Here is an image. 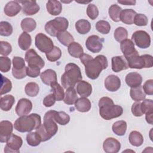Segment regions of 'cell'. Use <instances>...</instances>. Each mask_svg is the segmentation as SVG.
<instances>
[{
    "mask_svg": "<svg viewBox=\"0 0 153 153\" xmlns=\"http://www.w3.org/2000/svg\"><path fill=\"white\" fill-rule=\"evenodd\" d=\"M41 124V118L39 115L33 113L29 115L20 116L14 122V128L21 133L30 132L37 129Z\"/></svg>",
    "mask_w": 153,
    "mask_h": 153,
    "instance_id": "3957f363",
    "label": "cell"
},
{
    "mask_svg": "<svg viewBox=\"0 0 153 153\" xmlns=\"http://www.w3.org/2000/svg\"><path fill=\"white\" fill-rule=\"evenodd\" d=\"M143 90L146 94L152 95L153 94V80L152 79H148L143 84L142 86Z\"/></svg>",
    "mask_w": 153,
    "mask_h": 153,
    "instance_id": "9f6ffc18",
    "label": "cell"
},
{
    "mask_svg": "<svg viewBox=\"0 0 153 153\" xmlns=\"http://www.w3.org/2000/svg\"><path fill=\"white\" fill-rule=\"evenodd\" d=\"M141 110L143 114H146V112L153 111V101L151 99H144L143 102L140 103Z\"/></svg>",
    "mask_w": 153,
    "mask_h": 153,
    "instance_id": "f5cc1de1",
    "label": "cell"
},
{
    "mask_svg": "<svg viewBox=\"0 0 153 153\" xmlns=\"http://www.w3.org/2000/svg\"><path fill=\"white\" fill-rule=\"evenodd\" d=\"M15 103V99L13 95L8 94L2 97L0 99V108L4 111H8Z\"/></svg>",
    "mask_w": 153,
    "mask_h": 153,
    "instance_id": "83f0119b",
    "label": "cell"
},
{
    "mask_svg": "<svg viewBox=\"0 0 153 153\" xmlns=\"http://www.w3.org/2000/svg\"><path fill=\"white\" fill-rule=\"evenodd\" d=\"M35 44L40 51L45 54L51 51L54 47L51 39L42 33H39L35 36Z\"/></svg>",
    "mask_w": 153,
    "mask_h": 153,
    "instance_id": "52a82bcc",
    "label": "cell"
},
{
    "mask_svg": "<svg viewBox=\"0 0 153 153\" xmlns=\"http://www.w3.org/2000/svg\"><path fill=\"white\" fill-rule=\"evenodd\" d=\"M82 80V75L79 67L69 63L65 66V72L61 76V83L64 88L74 87L76 83Z\"/></svg>",
    "mask_w": 153,
    "mask_h": 153,
    "instance_id": "277c9868",
    "label": "cell"
},
{
    "mask_svg": "<svg viewBox=\"0 0 153 153\" xmlns=\"http://www.w3.org/2000/svg\"><path fill=\"white\" fill-rule=\"evenodd\" d=\"M69 54L73 57L79 58L80 56L84 53L82 47L78 42H73L68 47Z\"/></svg>",
    "mask_w": 153,
    "mask_h": 153,
    "instance_id": "d6a6232c",
    "label": "cell"
},
{
    "mask_svg": "<svg viewBox=\"0 0 153 153\" xmlns=\"http://www.w3.org/2000/svg\"><path fill=\"white\" fill-rule=\"evenodd\" d=\"M87 14L91 20H95L99 16V10L97 6L93 4L88 5L87 8Z\"/></svg>",
    "mask_w": 153,
    "mask_h": 153,
    "instance_id": "681fc988",
    "label": "cell"
},
{
    "mask_svg": "<svg viewBox=\"0 0 153 153\" xmlns=\"http://www.w3.org/2000/svg\"><path fill=\"white\" fill-rule=\"evenodd\" d=\"M47 59L50 62H56L60 59L62 56L61 50L56 46H54L51 51L45 54Z\"/></svg>",
    "mask_w": 153,
    "mask_h": 153,
    "instance_id": "7bdbcfd3",
    "label": "cell"
},
{
    "mask_svg": "<svg viewBox=\"0 0 153 153\" xmlns=\"http://www.w3.org/2000/svg\"><path fill=\"white\" fill-rule=\"evenodd\" d=\"M13 33V26L8 22H0V35L3 36H9Z\"/></svg>",
    "mask_w": 153,
    "mask_h": 153,
    "instance_id": "ee69618b",
    "label": "cell"
},
{
    "mask_svg": "<svg viewBox=\"0 0 153 153\" xmlns=\"http://www.w3.org/2000/svg\"><path fill=\"white\" fill-rule=\"evenodd\" d=\"M78 99L76 91L74 87H69L66 89L63 100L65 104L71 105L75 104Z\"/></svg>",
    "mask_w": 153,
    "mask_h": 153,
    "instance_id": "f546056e",
    "label": "cell"
},
{
    "mask_svg": "<svg viewBox=\"0 0 153 153\" xmlns=\"http://www.w3.org/2000/svg\"><path fill=\"white\" fill-rule=\"evenodd\" d=\"M130 95L131 98L136 102L143 100L146 97V94L144 93L141 85L136 87L131 88L130 90Z\"/></svg>",
    "mask_w": 153,
    "mask_h": 153,
    "instance_id": "4dcf8cb0",
    "label": "cell"
},
{
    "mask_svg": "<svg viewBox=\"0 0 153 153\" xmlns=\"http://www.w3.org/2000/svg\"><path fill=\"white\" fill-rule=\"evenodd\" d=\"M104 85L106 89L109 91H116L121 86V80L118 76L115 75H109L106 78Z\"/></svg>",
    "mask_w": 153,
    "mask_h": 153,
    "instance_id": "ffe728a7",
    "label": "cell"
},
{
    "mask_svg": "<svg viewBox=\"0 0 153 153\" xmlns=\"http://www.w3.org/2000/svg\"><path fill=\"white\" fill-rule=\"evenodd\" d=\"M122 8L117 4H113L110 6L108 10V13L110 18L115 22L120 21V14Z\"/></svg>",
    "mask_w": 153,
    "mask_h": 153,
    "instance_id": "74e56055",
    "label": "cell"
},
{
    "mask_svg": "<svg viewBox=\"0 0 153 153\" xmlns=\"http://www.w3.org/2000/svg\"><path fill=\"white\" fill-rule=\"evenodd\" d=\"M41 69L35 66H28L26 67L27 75L31 78H36L40 75Z\"/></svg>",
    "mask_w": 153,
    "mask_h": 153,
    "instance_id": "db71d44e",
    "label": "cell"
},
{
    "mask_svg": "<svg viewBox=\"0 0 153 153\" xmlns=\"http://www.w3.org/2000/svg\"><path fill=\"white\" fill-rule=\"evenodd\" d=\"M113 132L120 136H124L127 130V123L124 120H120L115 122L112 127Z\"/></svg>",
    "mask_w": 153,
    "mask_h": 153,
    "instance_id": "d590c367",
    "label": "cell"
},
{
    "mask_svg": "<svg viewBox=\"0 0 153 153\" xmlns=\"http://www.w3.org/2000/svg\"><path fill=\"white\" fill-rule=\"evenodd\" d=\"M79 59L85 66V72L87 76L91 79H97L101 72L108 66L107 58L103 55H98L95 58L91 56L82 53Z\"/></svg>",
    "mask_w": 153,
    "mask_h": 153,
    "instance_id": "6da1fadb",
    "label": "cell"
},
{
    "mask_svg": "<svg viewBox=\"0 0 153 153\" xmlns=\"http://www.w3.org/2000/svg\"><path fill=\"white\" fill-rule=\"evenodd\" d=\"M56 111L50 110L47 111L44 116L43 125L50 136H54L58 131V126L54 120V115Z\"/></svg>",
    "mask_w": 153,
    "mask_h": 153,
    "instance_id": "ba28073f",
    "label": "cell"
},
{
    "mask_svg": "<svg viewBox=\"0 0 153 153\" xmlns=\"http://www.w3.org/2000/svg\"><path fill=\"white\" fill-rule=\"evenodd\" d=\"M1 95L6 94L11 91L12 88V83L7 78L1 75Z\"/></svg>",
    "mask_w": 153,
    "mask_h": 153,
    "instance_id": "7dc6e473",
    "label": "cell"
},
{
    "mask_svg": "<svg viewBox=\"0 0 153 153\" xmlns=\"http://www.w3.org/2000/svg\"><path fill=\"white\" fill-rule=\"evenodd\" d=\"M50 87L51 91H53V93L56 97V101H61L63 100L65 93L62 87L57 82L52 84Z\"/></svg>",
    "mask_w": 153,
    "mask_h": 153,
    "instance_id": "ab89813d",
    "label": "cell"
},
{
    "mask_svg": "<svg viewBox=\"0 0 153 153\" xmlns=\"http://www.w3.org/2000/svg\"><path fill=\"white\" fill-rule=\"evenodd\" d=\"M120 48L126 59L133 55L139 54L137 51L135 49L134 43L129 39H126L121 42Z\"/></svg>",
    "mask_w": 153,
    "mask_h": 153,
    "instance_id": "e0dca14e",
    "label": "cell"
},
{
    "mask_svg": "<svg viewBox=\"0 0 153 153\" xmlns=\"http://www.w3.org/2000/svg\"><path fill=\"white\" fill-rule=\"evenodd\" d=\"M136 12L132 9L122 10L120 14V20L124 24L132 25Z\"/></svg>",
    "mask_w": 153,
    "mask_h": 153,
    "instance_id": "484cf974",
    "label": "cell"
},
{
    "mask_svg": "<svg viewBox=\"0 0 153 153\" xmlns=\"http://www.w3.org/2000/svg\"><path fill=\"white\" fill-rule=\"evenodd\" d=\"M128 68L131 69H141L142 68H149L153 66L152 56L150 54L139 56V54L133 55L126 59Z\"/></svg>",
    "mask_w": 153,
    "mask_h": 153,
    "instance_id": "8992f818",
    "label": "cell"
},
{
    "mask_svg": "<svg viewBox=\"0 0 153 153\" xmlns=\"http://www.w3.org/2000/svg\"><path fill=\"white\" fill-rule=\"evenodd\" d=\"M56 97L53 93L49 94L47 96H45L43 99V105L45 107H51L54 105L56 102Z\"/></svg>",
    "mask_w": 153,
    "mask_h": 153,
    "instance_id": "6f0895ef",
    "label": "cell"
},
{
    "mask_svg": "<svg viewBox=\"0 0 153 153\" xmlns=\"http://www.w3.org/2000/svg\"><path fill=\"white\" fill-rule=\"evenodd\" d=\"M36 131L40 135L42 139V142L47 141L52 137L46 131L43 124H41V126L37 129H36Z\"/></svg>",
    "mask_w": 153,
    "mask_h": 153,
    "instance_id": "11a10c76",
    "label": "cell"
},
{
    "mask_svg": "<svg viewBox=\"0 0 153 153\" xmlns=\"http://www.w3.org/2000/svg\"><path fill=\"white\" fill-rule=\"evenodd\" d=\"M26 94L30 97H35L37 96L39 91V85L35 82H28L25 87Z\"/></svg>",
    "mask_w": 153,
    "mask_h": 153,
    "instance_id": "60d3db41",
    "label": "cell"
},
{
    "mask_svg": "<svg viewBox=\"0 0 153 153\" xmlns=\"http://www.w3.org/2000/svg\"><path fill=\"white\" fill-rule=\"evenodd\" d=\"M125 81L128 86L131 88H133L141 85L142 77L141 75L137 72H130L126 76Z\"/></svg>",
    "mask_w": 153,
    "mask_h": 153,
    "instance_id": "44dd1931",
    "label": "cell"
},
{
    "mask_svg": "<svg viewBox=\"0 0 153 153\" xmlns=\"http://www.w3.org/2000/svg\"><path fill=\"white\" fill-rule=\"evenodd\" d=\"M103 149L106 153H117L121 149V143L114 137H108L103 142Z\"/></svg>",
    "mask_w": 153,
    "mask_h": 153,
    "instance_id": "2e32d148",
    "label": "cell"
},
{
    "mask_svg": "<svg viewBox=\"0 0 153 153\" xmlns=\"http://www.w3.org/2000/svg\"><path fill=\"white\" fill-rule=\"evenodd\" d=\"M112 70L115 72H119L128 68V65L126 59L124 56H114L111 59Z\"/></svg>",
    "mask_w": 153,
    "mask_h": 153,
    "instance_id": "ac0fdd59",
    "label": "cell"
},
{
    "mask_svg": "<svg viewBox=\"0 0 153 153\" xmlns=\"http://www.w3.org/2000/svg\"><path fill=\"white\" fill-rule=\"evenodd\" d=\"M96 30L102 34H108L111 30V25L107 21L99 20L96 23Z\"/></svg>",
    "mask_w": 153,
    "mask_h": 153,
    "instance_id": "bcb514c9",
    "label": "cell"
},
{
    "mask_svg": "<svg viewBox=\"0 0 153 153\" xmlns=\"http://www.w3.org/2000/svg\"><path fill=\"white\" fill-rule=\"evenodd\" d=\"M76 92L81 97H87L92 93V86L88 82L81 80L77 84Z\"/></svg>",
    "mask_w": 153,
    "mask_h": 153,
    "instance_id": "603a6c76",
    "label": "cell"
},
{
    "mask_svg": "<svg viewBox=\"0 0 153 153\" xmlns=\"http://www.w3.org/2000/svg\"><path fill=\"white\" fill-rule=\"evenodd\" d=\"M47 12L52 16H57L60 14L62 10V5L59 1L50 0L46 4Z\"/></svg>",
    "mask_w": 153,
    "mask_h": 153,
    "instance_id": "d4e9b609",
    "label": "cell"
},
{
    "mask_svg": "<svg viewBox=\"0 0 153 153\" xmlns=\"http://www.w3.org/2000/svg\"><path fill=\"white\" fill-rule=\"evenodd\" d=\"M131 40L140 48H147L151 45L150 35L145 30H139L134 32Z\"/></svg>",
    "mask_w": 153,
    "mask_h": 153,
    "instance_id": "30bf717a",
    "label": "cell"
},
{
    "mask_svg": "<svg viewBox=\"0 0 153 153\" xmlns=\"http://www.w3.org/2000/svg\"><path fill=\"white\" fill-rule=\"evenodd\" d=\"M22 9L20 3L17 1H11L8 2L4 7V13L8 17H14L16 16Z\"/></svg>",
    "mask_w": 153,
    "mask_h": 153,
    "instance_id": "7402d4cb",
    "label": "cell"
},
{
    "mask_svg": "<svg viewBox=\"0 0 153 153\" xmlns=\"http://www.w3.org/2000/svg\"><path fill=\"white\" fill-rule=\"evenodd\" d=\"M68 26L69 22L66 18L57 17L46 23L45 30L50 36L56 37L59 32L66 31Z\"/></svg>",
    "mask_w": 153,
    "mask_h": 153,
    "instance_id": "5b68a950",
    "label": "cell"
},
{
    "mask_svg": "<svg viewBox=\"0 0 153 153\" xmlns=\"http://www.w3.org/2000/svg\"><path fill=\"white\" fill-rule=\"evenodd\" d=\"M23 140L21 137L11 134L6 142L4 148L5 152H20V148L22 146Z\"/></svg>",
    "mask_w": 153,
    "mask_h": 153,
    "instance_id": "8fae6325",
    "label": "cell"
},
{
    "mask_svg": "<svg viewBox=\"0 0 153 153\" xmlns=\"http://www.w3.org/2000/svg\"><path fill=\"white\" fill-rule=\"evenodd\" d=\"M148 22L147 17L143 14H136L134 17L133 23L138 26H146Z\"/></svg>",
    "mask_w": 153,
    "mask_h": 153,
    "instance_id": "f907efd6",
    "label": "cell"
},
{
    "mask_svg": "<svg viewBox=\"0 0 153 153\" xmlns=\"http://www.w3.org/2000/svg\"><path fill=\"white\" fill-rule=\"evenodd\" d=\"M12 74L13 76L18 79H23L27 75L26 66L25 60L19 56H15L13 59Z\"/></svg>",
    "mask_w": 153,
    "mask_h": 153,
    "instance_id": "9c48e42d",
    "label": "cell"
},
{
    "mask_svg": "<svg viewBox=\"0 0 153 153\" xmlns=\"http://www.w3.org/2000/svg\"><path fill=\"white\" fill-rule=\"evenodd\" d=\"M118 3L125 5H134L136 1H118Z\"/></svg>",
    "mask_w": 153,
    "mask_h": 153,
    "instance_id": "94428289",
    "label": "cell"
},
{
    "mask_svg": "<svg viewBox=\"0 0 153 153\" xmlns=\"http://www.w3.org/2000/svg\"><path fill=\"white\" fill-rule=\"evenodd\" d=\"M75 107L79 112H87L90 110L91 104L90 100L87 97H81V98L78 99L75 102Z\"/></svg>",
    "mask_w": 153,
    "mask_h": 153,
    "instance_id": "4316f807",
    "label": "cell"
},
{
    "mask_svg": "<svg viewBox=\"0 0 153 153\" xmlns=\"http://www.w3.org/2000/svg\"><path fill=\"white\" fill-rule=\"evenodd\" d=\"M21 27L23 32H30L35 30L36 27V21L32 18H25L23 19L20 23Z\"/></svg>",
    "mask_w": 153,
    "mask_h": 153,
    "instance_id": "8d00e7d4",
    "label": "cell"
},
{
    "mask_svg": "<svg viewBox=\"0 0 153 153\" xmlns=\"http://www.w3.org/2000/svg\"><path fill=\"white\" fill-rule=\"evenodd\" d=\"M11 51L12 47L9 42L4 41H0V54L1 55L7 56L9 55Z\"/></svg>",
    "mask_w": 153,
    "mask_h": 153,
    "instance_id": "816d5d0a",
    "label": "cell"
},
{
    "mask_svg": "<svg viewBox=\"0 0 153 153\" xmlns=\"http://www.w3.org/2000/svg\"><path fill=\"white\" fill-rule=\"evenodd\" d=\"M13 125L8 120H3L0 122V142H6L8 138L12 134Z\"/></svg>",
    "mask_w": 153,
    "mask_h": 153,
    "instance_id": "9a60e30c",
    "label": "cell"
},
{
    "mask_svg": "<svg viewBox=\"0 0 153 153\" xmlns=\"http://www.w3.org/2000/svg\"><path fill=\"white\" fill-rule=\"evenodd\" d=\"M26 141L29 145L31 146H38L42 142L40 135L36 132H29L26 135Z\"/></svg>",
    "mask_w": 153,
    "mask_h": 153,
    "instance_id": "f35d334b",
    "label": "cell"
},
{
    "mask_svg": "<svg viewBox=\"0 0 153 153\" xmlns=\"http://www.w3.org/2000/svg\"><path fill=\"white\" fill-rule=\"evenodd\" d=\"M58 41L64 46H69L72 42H74L73 36L68 31L59 32L56 36Z\"/></svg>",
    "mask_w": 153,
    "mask_h": 153,
    "instance_id": "e575fe53",
    "label": "cell"
},
{
    "mask_svg": "<svg viewBox=\"0 0 153 153\" xmlns=\"http://www.w3.org/2000/svg\"><path fill=\"white\" fill-rule=\"evenodd\" d=\"M25 61L27 62L28 66H35L41 69L45 65V62L42 57L39 56L33 49H29L25 54Z\"/></svg>",
    "mask_w": 153,
    "mask_h": 153,
    "instance_id": "4fadbf2b",
    "label": "cell"
},
{
    "mask_svg": "<svg viewBox=\"0 0 153 153\" xmlns=\"http://www.w3.org/2000/svg\"><path fill=\"white\" fill-rule=\"evenodd\" d=\"M131 112L135 117H141L143 115L140 107V103L139 102H134L131 106Z\"/></svg>",
    "mask_w": 153,
    "mask_h": 153,
    "instance_id": "680465c9",
    "label": "cell"
},
{
    "mask_svg": "<svg viewBox=\"0 0 153 153\" xmlns=\"http://www.w3.org/2000/svg\"><path fill=\"white\" fill-rule=\"evenodd\" d=\"M54 120L59 124L65 126L69 122L70 117L64 111H56L54 115Z\"/></svg>",
    "mask_w": 153,
    "mask_h": 153,
    "instance_id": "b9f144b4",
    "label": "cell"
},
{
    "mask_svg": "<svg viewBox=\"0 0 153 153\" xmlns=\"http://www.w3.org/2000/svg\"><path fill=\"white\" fill-rule=\"evenodd\" d=\"M32 39L30 35L27 32H22L18 39V44L19 47L23 50H27L30 47Z\"/></svg>",
    "mask_w": 153,
    "mask_h": 153,
    "instance_id": "f1b7e54d",
    "label": "cell"
},
{
    "mask_svg": "<svg viewBox=\"0 0 153 153\" xmlns=\"http://www.w3.org/2000/svg\"><path fill=\"white\" fill-rule=\"evenodd\" d=\"M19 3L22 4V11L25 15L32 16L39 11V6L36 1H24Z\"/></svg>",
    "mask_w": 153,
    "mask_h": 153,
    "instance_id": "d6986e66",
    "label": "cell"
},
{
    "mask_svg": "<svg viewBox=\"0 0 153 153\" xmlns=\"http://www.w3.org/2000/svg\"><path fill=\"white\" fill-rule=\"evenodd\" d=\"M75 28L79 34L85 35L90 32L91 24L87 20L81 19L75 23Z\"/></svg>",
    "mask_w": 153,
    "mask_h": 153,
    "instance_id": "1f68e13d",
    "label": "cell"
},
{
    "mask_svg": "<svg viewBox=\"0 0 153 153\" xmlns=\"http://www.w3.org/2000/svg\"><path fill=\"white\" fill-rule=\"evenodd\" d=\"M32 109V103L31 101L26 98H22L18 101L15 111L17 115L20 117L29 114Z\"/></svg>",
    "mask_w": 153,
    "mask_h": 153,
    "instance_id": "5bb4252c",
    "label": "cell"
},
{
    "mask_svg": "<svg viewBox=\"0 0 153 153\" xmlns=\"http://www.w3.org/2000/svg\"><path fill=\"white\" fill-rule=\"evenodd\" d=\"M114 36L117 41L121 42L123 40L127 39L128 32L123 27H118L114 31Z\"/></svg>",
    "mask_w": 153,
    "mask_h": 153,
    "instance_id": "f6af8a7d",
    "label": "cell"
},
{
    "mask_svg": "<svg viewBox=\"0 0 153 153\" xmlns=\"http://www.w3.org/2000/svg\"><path fill=\"white\" fill-rule=\"evenodd\" d=\"M103 42V38H100L97 35H93L87 38L85 41V47L90 51L97 53L102 50Z\"/></svg>",
    "mask_w": 153,
    "mask_h": 153,
    "instance_id": "7c38bea8",
    "label": "cell"
},
{
    "mask_svg": "<svg viewBox=\"0 0 153 153\" xmlns=\"http://www.w3.org/2000/svg\"><path fill=\"white\" fill-rule=\"evenodd\" d=\"M128 140L131 145L138 147L143 143V137L140 132L132 131L128 136Z\"/></svg>",
    "mask_w": 153,
    "mask_h": 153,
    "instance_id": "836d02e7",
    "label": "cell"
},
{
    "mask_svg": "<svg viewBox=\"0 0 153 153\" xmlns=\"http://www.w3.org/2000/svg\"><path fill=\"white\" fill-rule=\"evenodd\" d=\"M145 119H146V122L151 124V125H152L153 124V118H152V116H153V111H149L148 112H146L145 114Z\"/></svg>",
    "mask_w": 153,
    "mask_h": 153,
    "instance_id": "91938a15",
    "label": "cell"
},
{
    "mask_svg": "<svg viewBox=\"0 0 153 153\" xmlns=\"http://www.w3.org/2000/svg\"><path fill=\"white\" fill-rule=\"evenodd\" d=\"M11 60L6 56L0 57V71L2 72H7L11 69Z\"/></svg>",
    "mask_w": 153,
    "mask_h": 153,
    "instance_id": "c3c4849f",
    "label": "cell"
},
{
    "mask_svg": "<svg viewBox=\"0 0 153 153\" xmlns=\"http://www.w3.org/2000/svg\"><path fill=\"white\" fill-rule=\"evenodd\" d=\"M40 78L42 82L47 85H51L52 84L57 82L56 72L51 69H47L40 74Z\"/></svg>",
    "mask_w": 153,
    "mask_h": 153,
    "instance_id": "cb8c5ba5",
    "label": "cell"
},
{
    "mask_svg": "<svg viewBox=\"0 0 153 153\" xmlns=\"http://www.w3.org/2000/svg\"><path fill=\"white\" fill-rule=\"evenodd\" d=\"M99 114L105 120L120 117L123 113V108L118 105H115L112 99L108 97H102L99 101Z\"/></svg>",
    "mask_w": 153,
    "mask_h": 153,
    "instance_id": "7a4b0ae2",
    "label": "cell"
}]
</instances>
